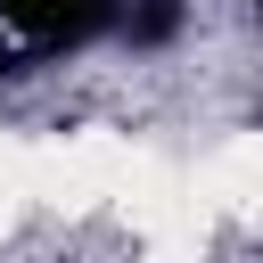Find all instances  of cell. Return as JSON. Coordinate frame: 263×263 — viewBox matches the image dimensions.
Masks as SVG:
<instances>
[{"label": "cell", "mask_w": 263, "mask_h": 263, "mask_svg": "<svg viewBox=\"0 0 263 263\" xmlns=\"http://www.w3.org/2000/svg\"><path fill=\"white\" fill-rule=\"evenodd\" d=\"M107 25H123V0H0V33L25 49H82Z\"/></svg>", "instance_id": "cell-1"}, {"label": "cell", "mask_w": 263, "mask_h": 263, "mask_svg": "<svg viewBox=\"0 0 263 263\" xmlns=\"http://www.w3.org/2000/svg\"><path fill=\"white\" fill-rule=\"evenodd\" d=\"M115 33H132V49H164L181 33V0H123V25Z\"/></svg>", "instance_id": "cell-2"}, {"label": "cell", "mask_w": 263, "mask_h": 263, "mask_svg": "<svg viewBox=\"0 0 263 263\" xmlns=\"http://www.w3.org/2000/svg\"><path fill=\"white\" fill-rule=\"evenodd\" d=\"M255 25H263V8H255Z\"/></svg>", "instance_id": "cell-3"}]
</instances>
